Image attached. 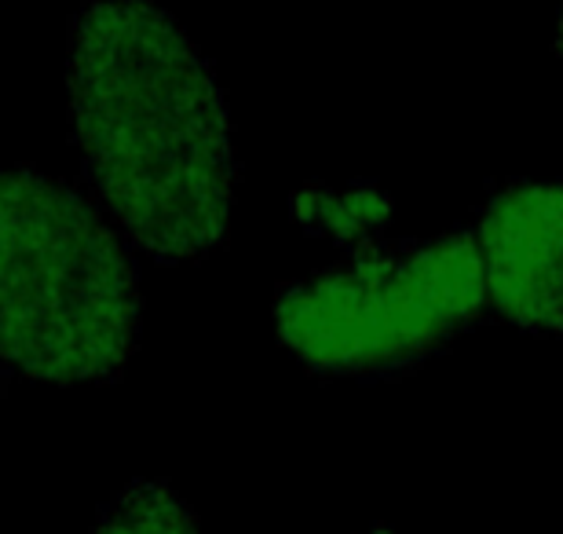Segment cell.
Returning <instances> with one entry per match:
<instances>
[{"mask_svg":"<svg viewBox=\"0 0 563 534\" xmlns=\"http://www.w3.org/2000/svg\"><path fill=\"white\" fill-rule=\"evenodd\" d=\"M70 113L85 168L136 246L157 260L209 253L228 231V103L187 33L140 0L74 22Z\"/></svg>","mask_w":563,"mask_h":534,"instance_id":"cell-1","label":"cell"},{"mask_svg":"<svg viewBox=\"0 0 563 534\" xmlns=\"http://www.w3.org/2000/svg\"><path fill=\"white\" fill-rule=\"evenodd\" d=\"M136 334V275L99 212L30 168L0 176V359L37 381H110Z\"/></svg>","mask_w":563,"mask_h":534,"instance_id":"cell-2","label":"cell"},{"mask_svg":"<svg viewBox=\"0 0 563 534\" xmlns=\"http://www.w3.org/2000/svg\"><path fill=\"white\" fill-rule=\"evenodd\" d=\"M487 301L479 246L443 235L300 282L278 297L282 340L325 373H380L418 362Z\"/></svg>","mask_w":563,"mask_h":534,"instance_id":"cell-3","label":"cell"},{"mask_svg":"<svg viewBox=\"0 0 563 534\" xmlns=\"http://www.w3.org/2000/svg\"><path fill=\"white\" fill-rule=\"evenodd\" d=\"M476 246L494 308L534 334H563V184L498 195L483 212Z\"/></svg>","mask_w":563,"mask_h":534,"instance_id":"cell-4","label":"cell"},{"mask_svg":"<svg viewBox=\"0 0 563 534\" xmlns=\"http://www.w3.org/2000/svg\"><path fill=\"white\" fill-rule=\"evenodd\" d=\"M92 534H198V527L165 483L136 480L103 505Z\"/></svg>","mask_w":563,"mask_h":534,"instance_id":"cell-5","label":"cell"},{"mask_svg":"<svg viewBox=\"0 0 563 534\" xmlns=\"http://www.w3.org/2000/svg\"><path fill=\"white\" fill-rule=\"evenodd\" d=\"M556 55H560V63H563V11H560V30H556Z\"/></svg>","mask_w":563,"mask_h":534,"instance_id":"cell-6","label":"cell"},{"mask_svg":"<svg viewBox=\"0 0 563 534\" xmlns=\"http://www.w3.org/2000/svg\"><path fill=\"white\" fill-rule=\"evenodd\" d=\"M369 534H391V531H369Z\"/></svg>","mask_w":563,"mask_h":534,"instance_id":"cell-7","label":"cell"}]
</instances>
